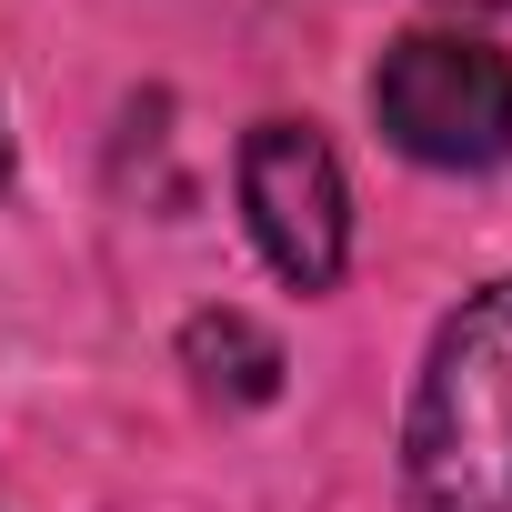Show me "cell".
Segmentation results:
<instances>
[{"instance_id": "obj_1", "label": "cell", "mask_w": 512, "mask_h": 512, "mask_svg": "<svg viewBox=\"0 0 512 512\" xmlns=\"http://www.w3.org/2000/svg\"><path fill=\"white\" fill-rule=\"evenodd\" d=\"M402 472L422 512H512V282H482L432 332L402 412Z\"/></svg>"}, {"instance_id": "obj_2", "label": "cell", "mask_w": 512, "mask_h": 512, "mask_svg": "<svg viewBox=\"0 0 512 512\" xmlns=\"http://www.w3.org/2000/svg\"><path fill=\"white\" fill-rule=\"evenodd\" d=\"M372 121L432 171H492L512 161V61L462 31H412L372 71Z\"/></svg>"}, {"instance_id": "obj_3", "label": "cell", "mask_w": 512, "mask_h": 512, "mask_svg": "<svg viewBox=\"0 0 512 512\" xmlns=\"http://www.w3.org/2000/svg\"><path fill=\"white\" fill-rule=\"evenodd\" d=\"M241 211L262 231L272 272L292 292H332L342 282V251H352V191L342 161L312 121H262L241 141Z\"/></svg>"}, {"instance_id": "obj_4", "label": "cell", "mask_w": 512, "mask_h": 512, "mask_svg": "<svg viewBox=\"0 0 512 512\" xmlns=\"http://www.w3.org/2000/svg\"><path fill=\"white\" fill-rule=\"evenodd\" d=\"M181 362H191L211 392H231V402H272V382H282V352L251 332L241 312H201V322L181 332Z\"/></svg>"}]
</instances>
